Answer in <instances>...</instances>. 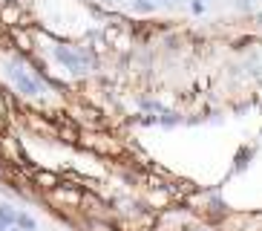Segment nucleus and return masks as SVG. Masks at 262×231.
I'll use <instances>...</instances> for the list:
<instances>
[{"label":"nucleus","mask_w":262,"mask_h":231,"mask_svg":"<svg viewBox=\"0 0 262 231\" xmlns=\"http://www.w3.org/2000/svg\"><path fill=\"white\" fill-rule=\"evenodd\" d=\"M170 3H185V0H170Z\"/></svg>","instance_id":"obj_9"},{"label":"nucleus","mask_w":262,"mask_h":231,"mask_svg":"<svg viewBox=\"0 0 262 231\" xmlns=\"http://www.w3.org/2000/svg\"><path fill=\"white\" fill-rule=\"evenodd\" d=\"M52 55L63 69H70L75 75H84V72H90V67H95L93 55L84 52V49H78V46H55Z\"/></svg>","instance_id":"obj_2"},{"label":"nucleus","mask_w":262,"mask_h":231,"mask_svg":"<svg viewBox=\"0 0 262 231\" xmlns=\"http://www.w3.org/2000/svg\"><path fill=\"white\" fill-rule=\"evenodd\" d=\"M190 9H193V15H205V12H208V6H205V0H193V3H190Z\"/></svg>","instance_id":"obj_7"},{"label":"nucleus","mask_w":262,"mask_h":231,"mask_svg":"<svg viewBox=\"0 0 262 231\" xmlns=\"http://www.w3.org/2000/svg\"><path fill=\"white\" fill-rule=\"evenodd\" d=\"M55 197H58V200H63V202H78V200H81V197H78V191H58Z\"/></svg>","instance_id":"obj_6"},{"label":"nucleus","mask_w":262,"mask_h":231,"mask_svg":"<svg viewBox=\"0 0 262 231\" xmlns=\"http://www.w3.org/2000/svg\"><path fill=\"white\" fill-rule=\"evenodd\" d=\"M17 228H24V231H38V220L32 214H26V211H20L17 214Z\"/></svg>","instance_id":"obj_4"},{"label":"nucleus","mask_w":262,"mask_h":231,"mask_svg":"<svg viewBox=\"0 0 262 231\" xmlns=\"http://www.w3.org/2000/svg\"><path fill=\"white\" fill-rule=\"evenodd\" d=\"M9 78H12V84H15V90L20 92V95H26V99H38V95H43V81H40L32 69H26L20 61H9Z\"/></svg>","instance_id":"obj_1"},{"label":"nucleus","mask_w":262,"mask_h":231,"mask_svg":"<svg viewBox=\"0 0 262 231\" xmlns=\"http://www.w3.org/2000/svg\"><path fill=\"white\" fill-rule=\"evenodd\" d=\"M156 6H159V0H133V9H136V12H141V15L156 12Z\"/></svg>","instance_id":"obj_5"},{"label":"nucleus","mask_w":262,"mask_h":231,"mask_svg":"<svg viewBox=\"0 0 262 231\" xmlns=\"http://www.w3.org/2000/svg\"><path fill=\"white\" fill-rule=\"evenodd\" d=\"M17 211L15 205H9V202H3L0 205V231H6V228H12V225H17Z\"/></svg>","instance_id":"obj_3"},{"label":"nucleus","mask_w":262,"mask_h":231,"mask_svg":"<svg viewBox=\"0 0 262 231\" xmlns=\"http://www.w3.org/2000/svg\"><path fill=\"white\" fill-rule=\"evenodd\" d=\"M256 6V0H236V9L239 12H251Z\"/></svg>","instance_id":"obj_8"}]
</instances>
